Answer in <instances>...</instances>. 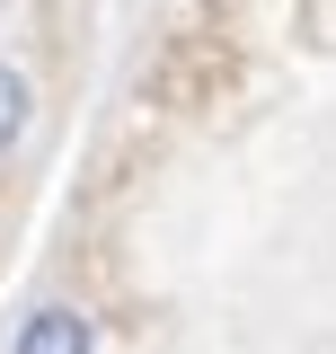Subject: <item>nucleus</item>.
Instances as JSON below:
<instances>
[{"label": "nucleus", "mask_w": 336, "mask_h": 354, "mask_svg": "<svg viewBox=\"0 0 336 354\" xmlns=\"http://www.w3.org/2000/svg\"><path fill=\"white\" fill-rule=\"evenodd\" d=\"M9 354H97V337H88V319L71 301H44V310L18 319V346Z\"/></svg>", "instance_id": "nucleus-1"}, {"label": "nucleus", "mask_w": 336, "mask_h": 354, "mask_svg": "<svg viewBox=\"0 0 336 354\" xmlns=\"http://www.w3.org/2000/svg\"><path fill=\"white\" fill-rule=\"evenodd\" d=\"M18 133H27V80L0 62V151H18Z\"/></svg>", "instance_id": "nucleus-2"}]
</instances>
